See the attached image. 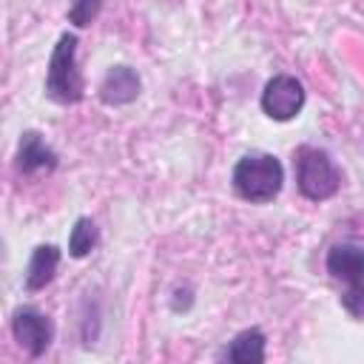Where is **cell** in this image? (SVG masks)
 <instances>
[{
    "mask_svg": "<svg viewBox=\"0 0 364 364\" xmlns=\"http://www.w3.org/2000/svg\"><path fill=\"white\" fill-rule=\"evenodd\" d=\"M142 80L131 65H114L100 82V100L105 105H128L139 97Z\"/></svg>",
    "mask_w": 364,
    "mask_h": 364,
    "instance_id": "obj_7",
    "label": "cell"
},
{
    "mask_svg": "<svg viewBox=\"0 0 364 364\" xmlns=\"http://www.w3.org/2000/svg\"><path fill=\"white\" fill-rule=\"evenodd\" d=\"M85 82L82 74L77 68V34H60L51 60H48V71H46V97L60 102V105H74L82 100Z\"/></svg>",
    "mask_w": 364,
    "mask_h": 364,
    "instance_id": "obj_2",
    "label": "cell"
},
{
    "mask_svg": "<svg viewBox=\"0 0 364 364\" xmlns=\"http://www.w3.org/2000/svg\"><path fill=\"white\" fill-rule=\"evenodd\" d=\"M233 191L250 202V205H264L273 202L284 185V168L273 154H245L233 165Z\"/></svg>",
    "mask_w": 364,
    "mask_h": 364,
    "instance_id": "obj_1",
    "label": "cell"
},
{
    "mask_svg": "<svg viewBox=\"0 0 364 364\" xmlns=\"http://www.w3.org/2000/svg\"><path fill=\"white\" fill-rule=\"evenodd\" d=\"M97 242H100L97 225H94L88 216H80V219L74 222L71 233H68V253H71L74 259H82V256H88V253L97 247Z\"/></svg>",
    "mask_w": 364,
    "mask_h": 364,
    "instance_id": "obj_11",
    "label": "cell"
},
{
    "mask_svg": "<svg viewBox=\"0 0 364 364\" xmlns=\"http://www.w3.org/2000/svg\"><path fill=\"white\" fill-rule=\"evenodd\" d=\"M57 264H60V250L54 245H37L28 259V267H26V290L37 293L46 284H51Z\"/></svg>",
    "mask_w": 364,
    "mask_h": 364,
    "instance_id": "obj_9",
    "label": "cell"
},
{
    "mask_svg": "<svg viewBox=\"0 0 364 364\" xmlns=\"http://www.w3.org/2000/svg\"><path fill=\"white\" fill-rule=\"evenodd\" d=\"M11 336L31 358H40L54 341V324L37 307H17L11 316Z\"/></svg>",
    "mask_w": 364,
    "mask_h": 364,
    "instance_id": "obj_6",
    "label": "cell"
},
{
    "mask_svg": "<svg viewBox=\"0 0 364 364\" xmlns=\"http://www.w3.org/2000/svg\"><path fill=\"white\" fill-rule=\"evenodd\" d=\"M293 165H296V185H299L301 196H307L310 202H324L338 193L341 173L327 151L301 145L293 154Z\"/></svg>",
    "mask_w": 364,
    "mask_h": 364,
    "instance_id": "obj_3",
    "label": "cell"
},
{
    "mask_svg": "<svg viewBox=\"0 0 364 364\" xmlns=\"http://www.w3.org/2000/svg\"><path fill=\"white\" fill-rule=\"evenodd\" d=\"M225 361H239V364H259L264 361V333L250 327L242 330L225 350H222Z\"/></svg>",
    "mask_w": 364,
    "mask_h": 364,
    "instance_id": "obj_10",
    "label": "cell"
},
{
    "mask_svg": "<svg viewBox=\"0 0 364 364\" xmlns=\"http://www.w3.org/2000/svg\"><path fill=\"white\" fill-rule=\"evenodd\" d=\"M14 165H17L20 173L54 171V168H57V154L46 145V139H43L37 131H26V134H20V145H17Z\"/></svg>",
    "mask_w": 364,
    "mask_h": 364,
    "instance_id": "obj_8",
    "label": "cell"
},
{
    "mask_svg": "<svg viewBox=\"0 0 364 364\" xmlns=\"http://www.w3.org/2000/svg\"><path fill=\"white\" fill-rule=\"evenodd\" d=\"M304 105V85L290 77V74H276L264 82L262 91V111L276 119V122H287L293 117H299Z\"/></svg>",
    "mask_w": 364,
    "mask_h": 364,
    "instance_id": "obj_5",
    "label": "cell"
},
{
    "mask_svg": "<svg viewBox=\"0 0 364 364\" xmlns=\"http://www.w3.org/2000/svg\"><path fill=\"white\" fill-rule=\"evenodd\" d=\"M327 273L344 284L341 304L350 316H364V247L355 242H341L327 250Z\"/></svg>",
    "mask_w": 364,
    "mask_h": 364,
    "instance_id": "obj_4",
    "label": "cell"
},
{
    "mask_svg": "<svg viewBox=\"0 0 364 364\" xmlns=\"http://www.w3.org/2000/svg\"><path fill=\"white\" fill-rule=\"evenodd\" d=\"M97 14H100V0H71L68 6V23H74L77 28L91 26Z\"/></svg>",
    "mask_w": 364,
    "mask_h": 364,
    "instance_id": "obj_12",
    "label": "cell"
}]
</instances>
